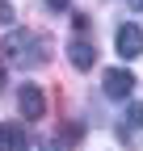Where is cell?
<instances>
[{
  "label": "cell",
  "mask_w": 143,
  "mask_h": 151,
  "mask_svg": "<svg viewBox=\"0 0 143 151\" xmlns=\"http://www.w3.org/2000/svg\"><path fill=\"white\" fill-rule=\"evenodd\" d=\"M0 55H4L13 67H34V63H42V59H46L42 38H38V34H30V29H17V34H9L4 42H0Z\"/></svg>",
  "instance_id": "1"
},
{
  "label": "cell",
  "mask_w": 143,
  "mask_h": 151,
  "mask_svg": "<svg viewBox=\"0 0 143 151\" xmlns=\"http://www.w3.org/2000/svg\"><path fill=\"white\" fill-rule=\"evenodd\" d=\"M114 46H118V55H122V59H139V55H143V29L139 25H118L114 29Z\"/></svg>",
  "instance_id": "3"
},
{
  "label": "cell",
  "mask_w": 143,
  "mask_h": 151,
  "mask_svg": "<svg viewBox=\"0 0 143 151\" xmlns=\"http://www.w3.org/2000/svg\"><path fill=\"white\" fill-rule=\"evenodd\" d=\"M126 126H131V130H135V126H143V105H139V101L126 109Z\"/></svg>",
  "instance_id": "7"
},
{
  "label": "cell",
  "mask_w": 143,
  "mask_h": 151,
  "mask_svg": "<svg viewBox=\"0 0 143 151\" xmlns=\"http://www.w3.org/2000/svg\"><path fill=\"white\" fill-rule=\"evenodd\" d=\"M0 21H4V25L13 21V4H9V0H0Z\"/></svg>",
  "instance_id": "8"
},
{
  "label": "cell",
  "mask_w": 143,
  "mask_h": 151,
  "mask_svg": "<svg viewBox=\"0 0 143 151\" xmlns=\"http://www.w3.org/2000/svg\"><path fill=\"white\" fill-rule=\"evenodd\" d=\"M46 4L55 9V13H63V9H67V0H46Z\"/></svg>",
  "instance_id": "9"
},
{
  "label": "cell",
  "mask_w": 143,
  "mask_h": 151,
  "mask_svg": "<svg viewBox=\"0 0 143 151\" xmlns=\"http://www.w3.org/2000/svg\"><path fill=\"white\" fill-rule=\"evenodd\" d=\"M4 139L13 151H25V130H17V126H4Z\"/></svg>",
  "instance_id": "6"
},
{
  "label": "cell",
  "mask_w": 143,
  "mask_h": 151,
  "mask_svg": "<svg viewBox=\"0 0 143 151\" xmlns=\"http://www.w3.org/2000/svg\"><path fill=\"white\" fill-rule=\"evenodd\" d=\"M17 105H21V118L25 122H38L46 113V97H42L38 84H21V88H17Z\"/></svg>",
  "instance_id": "2"
},
{
  "label": "cell",
  "mask_w": 143,
  "mask_h": 151,
  "mask_svg": "<svg viewBox=\"0 0 143 151\" xmlns=\"http://www.w3.org/2000/svg\"><path fill=\"white\" fill-rule=\"evenodd\" d=\"M67 59H72V67H76V71H88V67L97 63V50L88 46L84 38H72V42H67Z\"/></svg>",
  "instance_id": "5"
},
{
  "label": "cell",
  "mask_w": 143,
  "mask_h": 151,
  "mask_svg": "<svg viewBox=\"0 0 143 151\" xmlns=\"http://www.w3.org/2000/svg\"><path fill=\"white\" fill-rule=\"evenodd\" d=\"M0 151H4V126H0Z\"/></svg>",
  "instance_id": "10"
},
{
  "label": "cell",
  "mask_w": 143,
  "mask_h": 151,
  "mask_svg": "<svg viewBox=\"0 0 143 151\" xmlns=\"http://www.w3.org/2000/svg\"><path fill=\"white\" fill-rule=\"evenodd\" d=\"M101 88H105V97L126 101L131 92H135V76H131L126 67H110V71H105V80H101Z\"/></svg>",
  "instance_id": "4"
},
{
  "label": "cell",
  "mask_w": 143,
  "mask_h": 151,
  "mask_svg": "<svg viewBox=\"0 0 143 151\" xmlns=\"http://www.w3.org/2000/svg\"><path fill=\"white\" fill-rule=\"evenodd\" d=\"M131 4H135V9H143V0H131Z\"/></svg>",
  "instance_id": "11"
}]
</instances>
